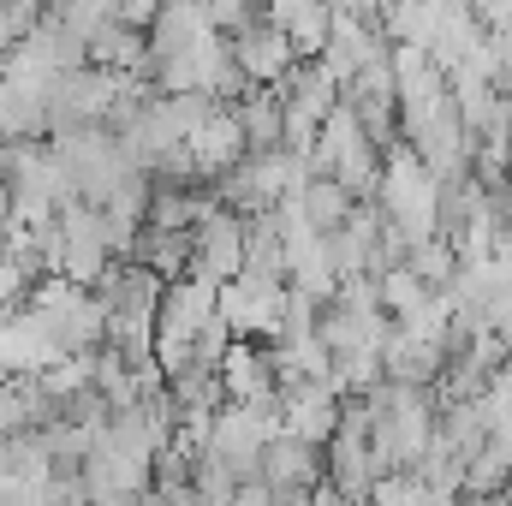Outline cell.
<instances>
[{"instance_id":"obj_1","label":"cell","mask_w":512,"mask_h":506,"mask_svg":"<svg viewBox=\"0 0 512 506\" xmlns=\"http://www.w3.org/2000/svg\"><path fill=\"white\" fill-rule=\"evenodd\" d=\"M328 429H334V405H328V393H322V387L298 393V399H292V411H286V435L304 447V441H322Z\"/></svg>"},{"instance_id":"obj_2","label":"cell","mask_w":512,"mask_h":506,"mask_svg":"<svg viewBox=\"0 0 512 506\" xmlns=\"http://www.w3.org/2000/svg\"><path fill=\"white\" fill-rule=\"evenodd\" d=\"M239 120H227V114H215V120H203L197 126V161L203 167H233L239 161Z\"/></svg>"},{"instance_id":"obj_4","label":"cell","mask_w":512,"mask_h":506,"mask_svg":"<svg viewBox=\"0 0 512 506\" xmlns=\"http://www.w3.org/2000/svg\"><path fill=\"white\" fill-rule=\"evenodd\" d=\"M268 471H274V489H298V483H310V453L298 441H280L268 453Z\"/></svg>"},{"instance_id":"obj_3","label":"cell","mask_w":512,"mask_h":506,"mask_svg":"<svg viewBox=\"0 0 512 506\" xmlns=\"http://www.w3.org/2000/svg\"><path fill=\"white\" fill-rule=\"evenodd\" d=\"M203 239H209V268H215V274H233V268L245 262V245H239V227H233L227 215H215V221L203 227Z\"/></svg>"}]
</instances>
